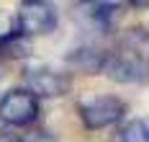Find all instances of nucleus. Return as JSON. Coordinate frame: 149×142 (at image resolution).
<instances>
[{
  "label": "nucleus",
  "instance_id": "nucleus-4",
  "mask_svg": "<svg viewBox=\"0 0 149 142\" xmlns=\"http://www.w3.org/2000/svg\"><path fill=\"white\" fill-rule=\"evenodd\" d=\"M23 78H26L29 91L36 98L39 96L41 98H59V96H67L70 88H72V75L70 72H62V70H54V67H44V65L26 67Z\"/></svg>",
  "mask_w": 149,
  "mask_h": 142
},
{
  "label": "nucleus",
  "instance_id": "nucleus-2",
  "mask_svg": "<svg viewBox=\"0 0 149 142\" xmlns=\"http://www.w3.org/2000/svg\"><path fill=\"white\" fill-rule=\"evenodd\" d=\"M77 114L88 129H105L126 116V103L111 93H90L77 101Z\"/></svg>",
  "mask_w": 149,
  "mask_h": 142
},
{
  "label": "nucleus",
  "instance_id": "nucleus-1",
  "mask_svg": "<svg viewBox=\"0 0 149 142\" xmlns=\"http://www.w3.org/2000/svg\"><path fill=\"white\" fill-rule=\"evenodd\" d=\"M103 75L123 85L149 83V34L144 29H129L118 39L113 52H108Z\"/></svg>",
  "mask_w": 149,
  "mask_h": 142
},
{
  "label": "nucleus",
  "instance_id": "nucleus-3",
  "mask_svg": "<svg viewBox=\"0 0 149 142\" xmlns=\"http://www.w3.org/2000/svg\"><path fill=\"white\" fill-rule=\"evenodd\" d=\"M57 8L52 3L44 0H26L21 3L18 8V16H15V29L21 36H41V34H52L57 29Z\"/></svg>",
  "mask_w": 149,
  "mask_h": 142
},
{
  "label": "nucleus",
  "instance_id": "nucleus-10",
  "mask_svg": "<svg viewBox=\"0 0 149 142\" xmlns=\"http://www.w3.org/2000/svg\"><path fill=\"white\" fill-rule=\"evenodd\" d=\"M18 142H57V137L46 129H29L26 134H21Z\"/></svg>",
  "mask_w": 149,
  "mask_h": 142
},
{
  "label": "nucleus",
  "instance_id": "nucleus-6",
  "mask_svg": "<svg viewBox=\"0 0 149 142\" xmlns=\"http://www.w3.org/2000/svg\"><path fill=\"white\" fill-rule=\"evenodd\" d=\"M80 13L85 16L93 29H98L100 34H108L116 29V23L123 16V5L121 3H82Z\"/></svg>",
  "mask_w": 149,
  "mask_h": 142
},
{
  "label": "nucleus",
  "instance_id": "nucleus-12",
  "mask_svg": "<svg viewBox=\"0 0 149 142\" xmlns=\"http://www.w3.org/2000/svg\"><path fill=\"white\" fill-rule=\"evenodd\" d=\"M3 75H5V65L0 62V78H3Z\"/></svg>",
  "mask_w": 149,
  "mask_h": 142
},
{
  "label": "nucleus",
  "instance_id": "nucleus-5",
  "mask_svg": "<svg viewBox=\"0 0 149 142\" xmlns=\"http://www.w3.org/2000/svg\"><path fill=\"white\" fill-rule=\"evenodd\" d=\"M39 116V98L29 88H13L0 98V119L10 127H29Z\"/></svg>",
  "mask_w": 149,
  "mask_h": 142
},
{
  "label": "nucleus",
  "instance_id": "nucleus-9",
  "mask_svg": "<svg viewBox=\"0 0 149 142\" xmlns=\"http://www.w3.org/2000/svg\"><path fill=\"white\" fill-rule=\"evenodd\" d=\"M29 54H31L29 39L21 36L18 31L0 39V57H5V60H21V57H29Z\"/></svg>",
  "mask_w": 149,
  "mask_h": 142
},
{
  "label": "nucleus",
  "instance_id": "nucleus-7",
  "mask_svg": "<svg viewBox=\"0 0 149 142\" xmlns=\"http://www.w3.org/2000/svg\"><path fill=\"white\" fill-rule=\"evenodd\" d=\"M64 60H67V65L74 67L77 72H85V75H103L108 52L100 49V47H77V49H72Z\"/></svg>",
  "mask_w": 149,
  "mask_h": 142
},
{
  "label": "nucleus",
  "instance_id": "nucleus-11",
  "mask_svg": "<svg viewBox=\"0 0 149 142\" xmlns=\"http://www.w3.org/2000/svg\"><path fill=\"white\" fill-rule=\"evenodd\" d=\"M0 142H18V137L10 134V132H5V129H0Z\"/></svg>",
  "mask_w": 149,
  "mask_h": 142
},
{
  "label": "nucleus",
  "instance_id": "nucleus-8",
  "mask_svg": "<svg viewBox=\"0 0 149 142\" xmlns=\"http://www.w3.org/2000/svg\"><path fill=\"white\" fill-rule=\"evenodd\" d=\"M111 142H149V116L129 119L113 132Z\"/></svg>",
  "mask_w": 149,
  "mask_h": 142
}]
</instances>
